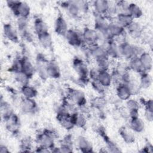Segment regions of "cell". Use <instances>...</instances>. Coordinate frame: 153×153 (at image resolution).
Returning a JSON list of instances; mask_svg holds the SVG:
<instances>
[{
  "mask_svg": "<svg viewBox=\"0 0 153 153\" xmlns=\"http://www.w3.org/2000/svg\"><path fill=\"white\" fill-rule=\"evenodd\" d=\"M118 44L121 57H123L128 60L134 57H139V56L145 51L140 46L131 44L125 40Z\"/></svg>",
  "mask_w": 153,
  "mask_h": 153,
  "instance_id": "6da1fadb",
  "label": "cell"
},
{
  "mask_svg": "<svg viewBox=\"0 0 153 153\" xmlns=\"http://www.w3.org/2000/svg\"><path fill=\"white\" fill-rule=\"evenodd\" d=\"M8 7L17 17L27 18L30 14V7L25 1L10 0L6 1Z\"/></svg>",
  "mask_w": 153,
  "mask_h": 153,
  "instance_id": "7a4b0ae2",
  "label": "cell"
},
{
  "mask_svg": "<svg viewBox=\"0 0 153 153\" xmlns=\"http://www.w3.org/2000/svg\"><path fill=\"white\" fill-rule=\"evenodd\" d=\"M56 137L57 134L53 130L44 129L37 134L36 140L39 146L49 149L51 152V149L55 146L54 140Z\"/></svg>",
  "mask_w": 153,
  "mask_h": 153,
  "instance_id": "3957f363",
  "label": "cell"
},
{
  "mask_svg": "<svg viewBox=\"0 0 153 153\" xmlns=\"http://www.w3.org/2000/svg\"><path fill=\"white\" fill-rule=\"evenodd\" d=\"M67 98L76 107L87 104V99L85 94L79 89L69 88L67 91Z\"/></svg>",
  "mask_w": 153,
  "mask_h": 153,
  "instance_id": "277c9868",
  "label": "cell"
},
{
  "mask_svg": "<svg viewBox=\"0 0 153 153\" xmlns=\"http://www.w3.org/2000/svg\"><path fill=\"white\" fill-rule=\"evenodd\" d=\"M48 60L46 59L44 54L41 53H38L36 57L35 61V69L36 72L38 74L39 78L42 81H45L48 78L47 67Z\"/></svg>",
  "mask_w": 153,
  "mask_h": 153,
  "instance_id": "5b68a950",
  "label": "cell"
},
{
  "mask_svg": "<svg viewBox=\"0 0 153 153\" xmlns=\"http://www.w3.org/2000/svg\"><path fill=\"white\" fill-rule=\"evenodd\" d=\"M64 37L68 43L75 47H82L85 44L84 43L81 33L73 29H69Z\"/></svg>",
  "mask_w": 153,
  "mask_h": 153,
  "instance_id": "8992f818",
  "label": "cell"
},
{
  "mask_svg": "<svg viewBox=\"0 0 153 153\" xmlns=\"http://www.w3.org/2000/svg\"><path fill=\"white\" fill-rule=\"evenodd\" d=\"M81 35L84 44L88 46L99 42L98 33L94 28L86 27L83 29Z\"/></svg>",
  "mask_w": 153,
  "mask_h": 153,
  "instance_id": "52a82bcc",
  "label": "cell"
},
{
  "mask_svg": "<svg viewBox=\"0 0 153 153\" xmlns=\"http://www.w3.org/2000/svg\"><path fill=\"white\" fill-rule=\"evenodd\" d=\"M72 68L75 72L77 74L78 77L83 78H88V72L86 64L82 60V59L75 57L72 61Z\"/></svg>",
  "mask_w": 153,
  "mask_h": 153,
  "instance_id": "ba28073f",
  "label": "cell"
},
{
  "mask_svg": "<svg viewBox=\"0 0 153 153\" xmlns=\"http://www.w3.org/2000/svg\"><path fill=\"white\" fill-rule=\"evenodd\" d=\"M87 48L88 54L95 61L105 57H109L106 50L99 43L89 45Z\"/></svg>",
  "mask_w": 153,
  "mask_h": 153,
  "instance_id": "9c48e42d",
  "label": "cell"
},
{
  "mask_svg": "<svg viewBox=\"0 0 153 153\" xmlns=\"http://www.w3.org/2000/svg\"><path fill=\"white\" fill-rule=\"evenodd\" d=\"M22 112L26 114H33L38 111V105L34 99L23 98L20 102Z\"/></svg>",
  "mask_w": 153,
  "mask_h": 153,
  "instance_id": "30bf717a",
  "label": "cell"
},
{
  "mask_svg": "<svg viewBox=\"0 0 153 153\" xmlns=\"http://www.w3.org/2000/svg\"><path fill=\"white\" fill-rule=\"evenodd\" d=\"M71 115V114L69 113L62 111H58L56 114L57 120L59 124L67 130H70L75 127L72 121Z\"/></svg>",
  "mask_w": 153,
  "mask_h": 153,
  "instance_id": "8fae6325",
  "label": "cell"
},
{
  "mask_svg": "<svg viewBox=\"0 0 153 153\" xmlns=\"http://www.w3.org/2000/svg\"><path fill=\"white\" fill-rule=\"evenodd\" d=\"M3 33L4 36L9 41L17 43L19 41V33L17 29L11 23H4L3 25Z\"/></svg>",
  "mask_w": 153,
  "mask_h": 153,
  "instance_id": "7c38bea8",
  "label": "cell"
},
{
  "mask_svg": "<svg viewBox=\"0 0 153 153\" xmlns=\"http://www.w3.org/2000/svg\"><path fill=\"white\" fill-rule=\"evenodd\" d=\"M110 21L106 16L94 13V28L97 32L108 29Z\"/></svg>",
  "mask_w": 153,
  "mask_h": 153,
  "instance_id": "4fadbf2b",
  "label": "cell"
},
{
  "mask_svg": "<svg viewBox=\"0 0 153 153\" xmlns=\"http://www.w3.org/2000/svg\"><path fill=\"white\" fill-rule=\"evenodd\" d=\"M93 7L94 13L106 16L109 11L110 2L105 0L94 1L93 3Z\"/></svg>",
  "mask_w": 153,
  "mask_h": 153,
  "instance_id": "5bb4252c",
  "label": "cell"
},
{
  "mask_svg": "<svg viewBox=\"0 0 153 153\" xmlns=\"http://www.w3.org/2000/svg\"><path fill=\"white\" fill-rule=\"evenodd\" d=\"M5 123V128L7 131L14 134L19 132L20 127V118L15 113Z\"/></svg>",
  "mask_w": 153,
  "mask_h": 153,
  "instance_id": "9a60e30c",
  "label": "cell"
},
{
  "mask_svg": "<svg viewBox=\"0 0 153 153\" xmlns=\"http://www.w3.org/2000/svg\"><path fill=\"white\" fill-rule=\"evenodd\" d=\"M62 7L67 10L68 15L74 19L78 18L81 14L79 8L76 1H69L62 2Z\"/></svg>",
  "mask_w": 153,
  "mask_h": 153,
  "instance_id": "2e32d148",
  "label": "cell"
},
{
  "mask_svg": "<svg viewBox=\"0 0 153 153\" xmlns=\"http://www.w3.org/2000/svg\"><path fill=\"white\" fill-rule=\"evenodd\" d=\"M47 72L48 78L58 79L61 76V69L57 62L55 60H48Z\"/></svg>",
  "mask_w": 153,
  "mask_h": 153,
  "instance_id": "e0dca14e",
  "label": "cell"
},
{
  "mask_svg": "<svg viewBox=\"0 0 153 153\" xmlns=\"http://www.w3.org/2000/svg\"><path fill=\"white\" fill-rule=\"evenodd\" d=\"M68 23L63 17V16L61 14H59L54 22V31L55 32L60 36H64L67 31L68 30Z\"/></svg>",
  "mask_w": 153,
  "mask_h": 153,
  "instance_id": "ac0fdd59",
  "label": "cell"
},
{
  "mask_svg": "<svg viewBox=\"0 0 153 153\" xmlns=\"http://www.w3.org/2000/svg\"><path fill=\"white\" fill-rule=\"evenodd\" d=\"M22 63V71L31 78L36 72L35 66L27 56L20 57Z\"/></svg>",
  "mask_w": 153,
  "mask_h": 153,
  "instance_id": "d6986e66",
  "label": "cell"
},
{
  "mask_svg": "<svg viewBox=\"0 0 153 153\" xmlns=\"http://www.w3.org/2000/svg\"><path fill=\"white\" fill-rule=\"evenodd\" d=\"M117 96L120 100L126 101L132 96L131 90L127 84L120 82L117 84L116 88Z\"/></svg>",
  "mask_w": 153,
  "mask_h": 153,
  "instance_id": "ffe728a7",
  "label": "cell"
},
{
  "mask_svg": "<svg viewBox=\"0 0 153 153\" xmlns=\"http://www.w3.org/2000/svg\"><path fill=\"white\" fill-rule=\"evenodd\" d=\"M108 30L112 39L124 36V33L126 32V29L115 21H110Z\"/></svg>",
  "mask_w": 153,
  "mask_h": 153,
  "instance_id": "44dd1931",
  "label": "cell"
},
{
  "mask_svg": "<svg viewBox=\"0 0 153 153\" xmlns=\"http://www.w3.org/2000/svg\"><path fill=\"white\" fill-rule=\"evenodd\" d=\"M0 112L1 118L4 121V122L9 119L14 114V112L11 105L6 100L2 99V96L1 98Z\"/></svg>",
  "mask_w": 153,
  "mask_h": 153,
  "instance_id": "7402d4cb",
  "label": "cell"
},
{
  "mask_svg": "<svg viewBox=\"0 0 153 153\" xmlns=\"http://www.w3.org/2000/svg\"><path fill=\"white\" fill-rule=\"evenodd\" d=\"M125 29L134 39L140 38L143 31L142 25L139 22L134 20H133Z\"/></svg>",
  "mask_w": 153,
  "mask_h": 153,
  "instance_id": "603a6c76",
  "label": "cell"
},
{
  "mask_svg": "<svg viewBox=\"0 0 153 153\" xmlns=\"http://www.w3.org/2000/svg\"><path fill=\"white\" fill-rule=\"evenodd\" d=\"M72 121L75 127L83 128L87 124V118L85 115L79 112L78 110L72 113L71 115Z\"/></svg>",
  "mask_w": 153,
  "mask_h": 153,
  "instance_id": "cb8c5ba5",
  "label": "cell"
},
{
  "mask_svg": "<svg viewBox=\"0 0 153 153\" xmlns=\"http://www.w3.org/2000/svg\"><path fill=\"white\" fill-rule=\"evenodd\" d=\"M129 128L135 133H142L145 128V123L139 117L130 118L129 119Z\"/></svg>",
  "mask_w": 153,
  "mask_h": 153,
  "instance_id": "d4e9b609",
  "label": "cell"
},
{
  "mask_svg": "<svg viewBox=\"0 0 153 153\" xmlns=\"http://www.w3.org/2000/svg\"><path fill=\"white\" fill-rule=\"evenodd\" d=\"M59 148L60 152L68 153L73 152L74 144L72 141V137L71 135H66L61 140Z\"/></svg>",
  "mask_w": 153,
  "mask_h": 153,
  "instance_id": "484cf974",
  "label": "cell"
},
{
  "mask_svg": "<svg viewBox=\"0 0 153 153\" xmlns=\"http://www.w3.org/2000/svg\"><path fill=\"white\" fill-rule=\"evenodd\" d=\"M33 29L37 36L48 32V26L45 21L40 17H36L33 21Z\"/></svg>",
  "mask_w": 153,
  "mask_h": 153,
  "instance_id": "4316f807",
  "label": "cell"
},
{
  "mask_svg": "<svg viewBox=\"0 0 153 153\" xmlns=\"http://www.w3.org/2000/svg\"><path fill=\"white\" fill-rule=\"evenodd\" d=\"M76 143L78 149L82 152H91L93 151L91 143L84 136H79L77 137Z\"/></svg>",
  "mask_w": 153,
  "mask_h": 153,
  "instance_id": "83f0119b",
  "label": "cell"
},
{
  "mask_svg": "<svg viewBox=\"0 0 153 153\" xmlns=\"http://www.w3.org/2000/svg\"><path fill=\"white\" fill-rule=\"evenodd\" d=\"M139 59L146 72H149L151 71L153 65L152 56L148 52L144 51L139 56Z\"/></svg>",
  "mask_w": 153,
  "mask_h": 153,
  "instance_id": "f1b7e54d",
  "label": "cell"
},
{
  "mask_svg": "<svg viewBox=\"0 0 153 153\" xmlns=\"http://www.w3.org/2000/svg\"><path fill=\"white\" fill-rule=\"evenodd\" d=\"M115 21L124 29L134 20L128 13H118L115 16Z\"/></svg>",
  "mask_w": 153,
  "mask_h": 153,
  "instance_id": "f546056e",
  "label": "cell"
},
{
  "mask_svg": "<svg viewBox=\"0 0 153 153\" xmlns=\"http://www.w3.org/2000/svg\"><path fill=\"white\" fill-rule=\"evenodd\" d=\"M97 80L105 87L107 88L111 86L112 83V75L109 72V71L100 70Z\"/></svg>",
  "mask_w": 153,
  "mask_h": 153,
  "instance_id": "4dcf8cb0",
  "label": "cell"
},
{
  "mask_svg": "<svg viewBox=\"0 0 153 153\" xmlns=\"http://www.w3.org/2000/svg\"><path fill=\"white\" fill-rule=\"evenodd\" d=\"M128 66L129 71H131L139 75L146 72L139 59V57H134L128 60Z\"/></svg>",
  "mask_w": 153,
  "mask_h": 153,
  "instance_id": "1f68e13d",
  "label": "cell"
},
{
  "mask_svg": "<svg viewBox=\"0 0 153 153\" xmlns=\"http://www.w3.org/2000/svg\"><path fill=\"white\" fill-rule=\"evenodd\" d=\"M38 41L41 45L47 50H51L53 47V39L48 32L37 36Z\"/></svg>",
  "mask_w": 153,
  "mask_h": 153,
  "instance_id": "d6a6232c",
  "label": "cell"
},
{
  "mask_svg": "<svg viewBox=\"0 0 153 153\" xmlns=\"http://www.w3.org/2000/svg\"><path fill=\"white\" fill-rule=\"evenodd\" d=\"M20 91L24 98L35 99L38 95L37 90L33 86L29 84L22 86Z\"/></svg>",
  "mask_w": 153,
  "mask_h": 153,
  "instance_id": "836d02e7",
  "label": "cell"
},
{
  "mask_svg": "<svg viewBox=\"0 0 153 153\" xmlns=\"http://www.w3.org/2000/svg\"><path fill=\"white\" fill-rule=\"evenodd\" d=\"M100 135L103 137V139L106 143V149L108 152H120L121 151L120 148L117 146V145L114 141H112L111 139H109V137L106 134V133L105 132V131L101 133Z\"/></svg>",
  "mask_w": 153,
  "mask_h": 153,
  "instance_id": "e575fe53",
  "label": "cell"
},
{
  "mask_svg": "<svg viewBox=\"0 0 153 153\" xmlns=\"http://www.w3.org/2000/svg\"><path fill=\"white\" fill-rule=\"evenodd\" d=\"M152 84V78L151 75L148 72H144L140 74L139 87L140 88L147 89L151 87Z\"/></svg>",
  "mask_w": 153,
  "mask_h": 153,
  "instance_id": "d590c367",
  "label": "cell"
},
{
  "mask_svg": "<svg viewBox=\"0 0 153 153\" xmlns=\"http://www.w3.org/2000/svg\"><path fill=\"white\" fill-rule=\"evenodd\" d=\"M106 105V100L103 96L94 97L90 101V106L99 111H102Z\"/></svg>",
  "mask_w": 153,
  "mask_h": 153,
  "instance_id": "8d00e7d4",
  "label": "cell"
},
{
  "mask_svg": "<svg viewBox=\"0 0 153 153\" xmlns=\"http://www.w3.org/2000/svg\"><path fill=\"white\" fill-rule=\"evenodd\" d=\"M119 134L124 142L128 144H131L134 142L135 137L132 132L125 127H121L119 129Z\"/></svg>",
  "mask_w": 153,
  "mask_h": 153,
  "instance_id": "74e56055",
  "label": "cell"
},
{
  "mask_svg": "<svg viewBox=\"0 0 153 153\" xmlns=\"http://www.w3.org/2000/svg\"><path fill=\"white\" fill-rule=\"evenodd\" d=\"M128 13L134 20L139 19L142 16L143 11L142 8L137 4L130 2L128 8Z\"/></svg>",
  "mask_w": 153,
  "mask_h": 153,
  "instance_id": "f35d334b",
  "label": "cell"
},
{
  "mask_svg": "<svg viewBox=\"0 0 153 153\" xmlns=\"http://www.w3.org/2000/svg\"><path fill=\"white\" fill-rule=\"evenodd\" d=\"M15 81L19 84H21L22 86L29 84L30 78L22 71L13 74Z\"/></svg>",
  "mask_w": 153,
  "mask_h": 153,
  "instance_id": "ab89813d",
  "label": "cell"
},
{
  "mask_svg": "<svg viewBox=\"0 0 153 153\" xmlns=\"http://www.w3.org/2000/svg\"><path fill=\"white\" fill-rule=\"evenodd\" d=\"M97 68L100 71H109L111 66L109 57H105L97 60H96Z\"/></svg>",
  "mask_w": 153,
  "mask_h": 153,
  "instance_id": "60d3db41",
  "label": "cell"
},
{
  "mask_svg": "<svg viewBox=\"0 0 153 153\" xmlns=\"http://www.w3.org/2000/svg\"><path fill=\"white\" fill-rule=\"evenodd\" d=\"M28 19L24 17H17V26L20 33L28 30Z\"/></svg>",
  "mask_w": 153,
  "mask_h": 153,
  "instance_id": "b9f144b4",
  "label": "cell"
},
{
  "mask_svg": "<svg viewBox=\"0 0 153 153\" xmlns=\"http://www.w3.org/2000/svg\"><path fill=\"white\" fill-rule=\"evenodd\" d=\"M126 108L128 112L133 111H139L140 109L139 103L137 100L130 98L126 101Z\"/></svg>",
  "mask_w": 153,
  "mask_h": 153,
  "instance_id": "7bdbcfd3",
  "label": "cell"
},
{
  "mask_svg": "<svg viewBox=\"0 0 153 153\" xmlns=\"http://www.w3.org/2000/svg\"><path fill=\"white\" fill-rule=\"evenodd\" d=\"M117 74H118V75H120V76H121L122 75H123L124 74L130 71L129 69H128V64L127 63H124L123 62L121 63H118L117 64V65L116 66L115 69L114 71Z\"/></svg>",
  "mask_w": 153,
  "mask_h": 153,
  "instance_id": "ee69618b",
  "label": "cell"
},
{
  "mask_svg": "<svg viewBox=\"0 0 153 153\" xmlns=\"http://www.w3.org/2000/svg\"><path fill=\"white\" fill-rule=\"evenodd\" d=\"M9 71L13 74H15L22 71V63L20 58L15 60L11 66H10Z\"/></svg>",
  "mask_w": 153,
  "mask_h": 153,
  "instance_id": "f6af8a7d",
  "label": "cell"
},
{
  "mask_svg": "<svg viewBox=\"0 0 153 153\" xmlns=\"http://www.w3.org/2000/svg\"><path fill=\"white\" fill-rule=\"evenodd\" d=\"M91 84L92 85L93 88L98 93L103 94L105 92L106 87L102 85L97 80L91 81Z\"/></svg>",
  "mask_w": 153,
  "mask_h": 153,
  "instance_id": "bcb514c9",
  "label": "cell"
},
{
  "mask_svg": "<svg viewBox=\"0 0 153 153\" xmlns=\"http://www.w3.org/2000/svg\"><path fill=\"white\" fill-rule=\"evenodd\" d=\"M20 148L23 152H30V149L32 148V142L30 140L27 138H23L21 141Z\"/></svg>",
  "mask_w": 153,
  "mask_h": 153,
  "instance_id": "7dc6e473",
  "label": "cell"
},
{
  "mask_svg": "<svg viewBox=\"0 0 153 153\" xmlns=\"http://www.w3.org/2000/svg\"><path fill=\"white\" fill-rule=\"evenodd\" d=\"M76 2L79 8L81 13H87L88 11L89 4L85 1H76Z\"/></svg>",
  "mask_w": 153,
  "mask_h": 153,
  "instance_id": "c3c4849f",
  "label": "cell"
},
{
  "mask_svg": "<svg viewBox=\"0 0 153 153\" xmlns=\"http://www.w3.org/2000/svg\"><path fill=\"white\" fill-rule=\"evenodd\" d=\"M99 71L100 70L97 67L90 69L88 72V78L90 80V81L97 80Z\"/></svg>",
  "mask_w": 153,
  "mask_h": 153,
  "instance_id": "681fc988",
  "label": "cell"
},
{
  "mask_svg": "<svg viewBox=\"0 0 153 153\" xmlns=\"http://www.w3.org/2000/svg\"><path fill=\"white\" fill-rule=\"evenodd\" d=\"M143 104L145 106V110L153 112V101L152 99H148L147 100H143Z\"/></svg>",
  "mask_w": 153,
  "mask_h": 153,
  "instance_id": "f907efd6",
  "label": "cell"
},
{
  "mask_svg": "<svg viewBox=\"0 0 153 153\" xmlns=\"http://www.w3.org/2000/svg\"><path fill=\"white\" fill-rule=\"evenodd\" d=\"M21 35H22V36H23V38L26 41H27V42H31L33 41V35H32V34L29 32V29L27 30L26 31H25V32L22 33Z\"/></svg>",
  "mask_w": 153,
  "mask_h": 153,
  "instance_id": "816d5d0a",
  "label": "cell"
},
{
  "mask_svg": "<svg viewBox=\"0 0 153 153\" xmlns=\"http://www.w3.org/2000/svg\"><path fill=\"white\" fill-rule=\"evenodd\" d=\"M145 117L147 121L151 122L153 120V112L145 110Z\"/></svg>",
  "mask_w": 153,
  "mask_h": 153,
  "instance_id": "f5cc1de1",
  "label": "cell"
},
{
  "mask_svg": "<svg viewBox=\"0 0 153 153\" xmlns=\"http://www.w3.org/2000/svg\"><path fill=\"white\" fill-rule=\"evenodd\" d=\"M36 152H51V151L49 149H47L46 148H44L41 146H38L36 148Z\"/></svg>",
  "mask_w": 153,
  "mask_h": 153,
  "instance_id": "db71d44e",
  "label": "cell"
},
{
  "mask_svg": "<svg viewBox=\"0 0 153 153\" xmlns=\"http://www.w3.org/2000/svg\"><path fill=\"white\" fill-rule=\"evenodd\" d=\"M0 152L1 153H9L10 152L9 149L5 145L1 144L0 145Z\"/></svg>",
  "mask_w": 153,
  "mask_h": 153,
  "instance_id": "11a10c76",
  "label": "cell"
}]
</instances>
